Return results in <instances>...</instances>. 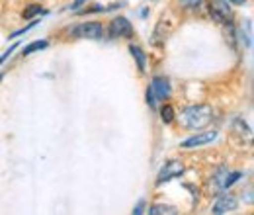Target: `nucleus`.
Here are the masks:
<instances>
[{
    "label": "nucleus",
    "mask_w": 254,
    "mask_h": 215,
    "mask_svg": "<svg viewBox=\"0 0 254 215\" xmlns=\"http://www.w3.org/2000/svg\"><path fill=\"white\" fill-rule=\"evenodd\" d=\"M229 2H231V4H235V6H241V4H245L247 0H229Z\"/></svg>",
    "instance_id": "nucleus-21"
},
{
    "label": "nucleus",
    "mask_w": 254,
    "mask_h": 215,
    "mask_svg": "<svg viewBox=\"0 0 254 215\" xmlns=\"http://www.w3.org/2000/svg\"><path fill=\"white\" fill-rule=\"evenodd\" d=\"M219 135H217V131H201V133H197V135H193L190 139H186V141H182V149H195V147H203V145H207V143H213L215 139H217Z\"/></svg>",
    "instance_id": "nucleus-5"
},
{
    "label": "nucleus",
    "mask_w": 254,
    "mask_h": 215,
    "mask_svg": "<svg viewBox=\"0 0 254 215\" xmlns=\"http://www.w3.org/2000/svg\"><path fill=\"white\" fill-rule=\"evenodd\" d=\"M74 37H80V39H102L104 37V26L98 24V22H86V24H80L78 28L72 30Z\"/></svg>",
    "instance_id": "nucleus-2"
},
{
    "label": "nucleus",
    "mask_w": 254,
    "mask_h": 215,
    "mask_svg": "<svg viewBox=\"0 0 254 215\" xmlns=\"http://www.w3.org/2000/svg\"><path fill=\"white\" fill-rule=\"evenodd\" d=\"M147 104H149L151 108H157V96L153 94V90H151V88L147 90Z\"/></svg>",
    "instance_id": "nucleus-16"
},
{
    "label": "nucleus",
    "mask_w": 254,
    "mask_h": 215,
    "mask_svg": "<svg viewBox=\"0 0 254 215\" xmlns=\"http://www.w3.org/2000/svg\"><path fill=\"white\" fill-rule=\"evenodd\" d=\"M241 176H243L241 172H231V174H227V176L223 178V186H221V188H231V186H233L235 182H237V180H239V178H241Z\"/></svg>",
    "instance_id": "nucleus-14"
},
{
    "label": "nucleus",
    "mask_w": 254,
    "mask_h": 215,
    "mask_svg": "<svg viewBox=\"0 0 254 215\" xmlns=\"http://www.w3.org/2000/svg\"><path fill=\"white\" fill-rule=\"evenodd\" d=\"M49 43L43 39V41H32L30 45H26L24 47V55H32V53H35V51H41V49H45Z\"/></svg>",
    "instance_id": "nucleus-12"
},
{
    "label": "nucleus",
    "mask_w": 254,
    "mask_h": 215,
    "mask_svg": "<svg viewBox=\"0 0 254 215\" xmlns=\"http://www.w3.org/2000/svg\"><path fill=\"white\" fill-rule=\"evenodd\" d=\"M129 51H131L133 59L137 61V67H139V71H141V72H145V69H147V57H145V53L141 51V47H135V45H131V47H129Z\"/></svg>",
    "instance_id": "nucleus-9"
},
{
    "label": "nucleus",
    "mask_w": 254,
    "mask_h": 215,
    "mask_svg": "<svg viewBox=\"0 0 254 215\" xmlns=\"http://www.w3.org/2000/svg\"><path fill=\"white\" fill-rule=\"evenodd\" d=\"M45 10L39 6V4H30L24 12H22V16H24V20H33L35 16H39V14H43Z\"/></svg>",
    "instance_id": "nucleus-11"
},
{
    "label": "nucleus",
    "mask_w": 254,
    "mask_h": 215,
    "mask_svg": "<svg viewBox=\"0 0 254 215\" xmlns=\"http://www.w3.org/2000/svg\"><path fill=\"white\" fill-rule=\"evenodd\" d=\"M247 204H253V192L251 190L247 192Z\"/></svg>",
    "instance_id": "nucleus-20"
},
{
    "label": "nucleus",
    "mask_w": 254,
    "mask_h": 215,
    "mask_svg": "<svg viewBox=\"0 0 254 215\" xmlns=\"http://www.w3.org/2000/svg\"><path fill=\"white\" fill-rule=\"evenodd\" d=\"M143 208H145V202H139V206H137V208H135V210H133V214H143Z\"/></svg>",
    "instance_id": "nucleus-19"
},
{
    "label": "nucleus",
    "mask_w": 254,
    "mask_h": 215,
    "mask_svg": "<svg viewBox=\"0 0 254 215\" xmlns=\"http://www.w3.org/2000/svg\"><path fill=\"white\" fill-rule=\"evenodd\" d=\"M180 4L184 6V8H197L199 4H201V0H180Z\"/></svg>",
    "instance_id": "nucleus-15"
},
{
    "label": "nucleus",
    "mask_w": 254,
    "mask_h": 215,
    "mask_svg": "<svg viewBox=\"0 0 254 215\" xmlns=\"http://www.w3.org/2000/svg\"><path fill=\"white\" fill-rule=\"evenodd\" d=\"M237 208H239V200H237L235 196H231V194H225V196H221V198L213 204V210H211V212L215 215L233 214Z\"/></svg>",
    "instance_id": "nucleus-7"
},
{
    "label": "nucleus",
    "mask_w": 254,
    "mask_h": 215,
    "mask_svg": "<svg viewBox=\"0 0 254 215\" xmlns=\"http://www.w3.org/2000/svg\"><path fill=\"white\" fill-rule=\"evenodd\" d=\"M84 2H86V0H74V2L70 4V10H78V8H80Z\"/></svg>",
    "instance_id": "nucleus-18"
},
{
    "label": "nucleus",
    "mask_w": 254,
    "mask_h": 215,
    "mask_svg": "<svg viewBox=\"0 0 254 215\" xmlns=\"http://www.w3.org/2000/svg\"><path fill=\"white\" fill-rule=\"evenodd\" d=\"M182 174H184V164H182L180 160H168V162L162 166V170L159 172L157 184H164V182L174 180V178H178V176H182Z\"/></svg>",
    "instance_id": "nucleus-3"
},
{
    "label": "nucleus",
    "mask_w": 254,
    "mask_h": 215,
    "mask_svg": "<svg viewBox=\"0 0 254 215\" xmlns=\"http://www.w3.org/2000/svg\"><path fill=\"white\" fill-rule=\"evenodd\" d=\"M209 14L215 22L227 24L231 18V6L227 0H209Z\"/></svg>",
    "instance_id": "nucleus-4"
},
{
    "label": "nucleus",
    "mask_w": 254,
    "mask_h": 215,
    "mask_svg": "<svg viewBox=\"0 0 254 215\" xmlns=\"http://www.w3.org/2000/svg\"><path fill=\"white\" fill-rule=\"evenodd\" d=\"M16 49H18V43H14V45H12V47H10L8 51H4V53H2V57H0V65L6 61V59H8V57H10V55H12V53H14Z\"/></svg>",
    "instance_id": "nucleus-17"
},
{
    "label": "nucleus",
    "mask_w": 254,
    "mask_h": 215,
    "mask_svg": "<svg viewBox=\"0 0 254 215\" xmlns=\"http://www.w3.org/2000/svg\"><path fill=\"white\" fill-rule=\"evenodd\" d=\"M108 33H110L112 39H118V37H131V35H133V26H131V22H129L127 18H116V20H112Z\"/></svg>",
    "instance_id": "nucleus-6"
},
{
    "label": "nucleus",
    "mask_w": 254,
    "mask_h": 215,
    "mask_svg": "<svg viewBox=\"0 0 254 215\" xmlns=\"http://www.w3.org/2000/svg\"><path fill=\"white\" fill-rule=\"evenodd\" d=\"M213 120V108L209 104H195L182 112V123L188 129H203Z\"/></svg>",
    "instance_id": "nucleus-1"
},
{
    "label": "nucleus",
    "mask_w": 254,
    "mask_h": 215,
    "mask_svg": "<svg viewBox=\"0 0 254 215\" xmlns=\"http://www.w3.org/2000/svg\"><path fill=\"white\" fill-rule=\"evenodd\" d=\"M160 118L164 123H172L174 122V108L172 106H162L160 108Z\"/></svg>",
    "instance_id": "nucleus-13"
},
{
    "label": "nucleus",
    "mask_w": 254,
    "mask_h": 215,
    "mask_svg": "<svg viewBox=\"0 0 254 215\" xmlns=\"http://www.w3.org/2000/svg\"><path fill=\"white\" fill-rule=\"evenodd\" d=\"M149 88L157 96V100H166V98L170 96V92H172V90H170V82H168L164 76H155Z\"/></svg>",
    "instance_id": "nucleus-8"
},
{
    "label": "nucleus",
    "mask_w": 254,
    "mask_h": 215,
    "mask_svg": "<svg viewBox=\"0 0 254 215\" xmlns=\"http://www.w3.org/2000/svg\"><path fill=\"white\" fill-rule=\"evenodd\" d=\"M0 80H2V74H0Z\"/></svg>",
    "instance_id": "nucleus-22"
},
{
    "label": "nucleus",
    "mask_w": 254,
    "mask_h": 215,
    "mask_svg": "<svg viewBox=\"0 0 254 215\" xmlns=\"http://www.w3.org/2000/svg\"><path fill=\"white\" fill-rule=\"evenodd\" d=\"M178 210L172 206H164V204H157L149 208V215H176Z\"/></svg>",
    "instance_id": "nucleus-10"
}]
</instances>
